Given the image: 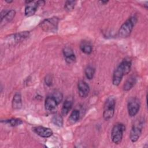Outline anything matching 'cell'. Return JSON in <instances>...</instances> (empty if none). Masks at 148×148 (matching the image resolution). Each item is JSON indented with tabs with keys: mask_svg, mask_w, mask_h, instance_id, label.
<instances>
[{
	"mask_svg": "<svg viewBox=\"0 0 148 148\" xmlns=\"http://www.w3.org/2000/svg\"><path fill=\"white\" fill-rule=\"evenodd\" d=\"M76 1H66L64 3V9L68 12L72 11L76 5Z\"/></svg>",
	"mask_w": 148,
	"mask_h": 148,
	"instance_id": "603a6c76",
	"label": "cell"
},
{
	"mask_svg": "<svg viewBox=\"0 0 148 148\" xmlns=\"http://www.w3.org/2000/svg\"><path fill=\"white\" fill-rule=\"evenodd\" d=\"M136 78L135 76H131L127 79L123 85V90L127 91L130 90L136 84Z\"/></svg>",
	"mask_w": 148,
	"mask_h": 148,
	"instance_id": "e0dca14e",
	"label": "cell"
},
{
	"mask_svg": "<svg viewBox=\"0 0 148 148\" xmlns=\"http://www.w3.org/2000/svg\"><path fill=\"white\" fill-rule=\"evenodd\" d=\"M125 130V127L122 123H119L114 125L111 132V139L114 144L118 145L121 142Z\"/></svg>",
	"mask_w": 148,
	"mask_h": 148,
	"instance_id": "8992f818",
	"label": "cell"
},
{
	"mask_svg": "<svg viewBox=\"0 0 148 148\" xmlns=\"http://www.w3.org/2000/svg\"><path fill=\"white\" fill-rule=\"evenodd\" d=\"M4 123H6L9 124L10 126L16 127L20 125L23 123V121L20 119H16V118H12L8 120H6L4 121Z\"/></svg>",
	"mask_w": 148,
	"mask_h": 148,
	"instance_id": "7402d4cb",
	"label": "cell"
},
{
	"mask_svg": "<svg viewBox=\"0 0 148 148\" xmlns=\"http://www.w3.org/2000/svg\"><path fill=\"white\" fill-rule=\"evenodd\" d=\"M140 108V102L137 98H131L127 103L128 113L130 117H134L138 113Z\"/></svg>",
	"mask_w": 148,
	"mask_h": 148,
	"instance_id": "9c48e42d",
	"label": "cell"
},
{
	"mask_svg": "<svg viewBox=\"0 0 148 148\" xmlns=\"http://www.w3.org/2000/svg\"><path fill=\"white\" fill-rule=\"evenodd\" d=\"M5 1H6L7 3H11V2H13V1H8V0H5Z\"/></svg>",
	"mask_w": 148,
	"mask_h": 148,
	"instance_id": "484cf974",
	"label": "cell"
},
{
	"mask_svg": "<svg viewBox=\"0 0 148 148\" xmlns=\"http://www.w3.org/2000/svg\"><path fill=\"white\" fill-rule=\"evenodd\" d=\"M138 21L136 16H132L128 18L120 27L119 30V35L120 37L125 38L128 37Z\"/></svg>",
	"mask_w": 148,
	"mask_h": 148,
	"instance_id": "3957f363",
	"label": "cell"
},
{
	"mask_svg": "<svg viewBox=\"0 0 148 148\" xmlns=\"http://www.w3.org/2000/svg\"><path fill=\"white\" fill-rule=\"evenodd\" d=\"M80 49L86 54H90L92 51V47L90 42L83 40L80 44Z\"/></svg>",
	"mask_w": 148,
	"mask_h": 148,
	"instance_id": "ac0fdd59",
	"label": "cell"
},
{
	"mask_svg": "<svg viewBox=\"0 0 148 148\" xmlns=\"http://www.w3.org/2000/svg\"><path fill=\"white\" fill-rule=\"evenodd\" d=\"M73 105L72 100L71 99H66L64 102L62 109H61V114L63 116H66L71 110Z\"/></svg>",
	"mask_w": 148,
	"mask_h": 148,
	"instance_id": "2e32d148",
	"label": "cell"
},
{
	"mask_svg": "<svg viewBox=\"0 0 148 148\" xmlns=\"http://www.w3.org/2000/svg\"><path fill=\"white\" fill-rule=\"evenodd\" d=\"M78 94L81 98H86L90 92V87L84 80H80L77 83Z\"/></svg>",
	"mask_w": 148,
	"mask_h": 148,
	"instance_id": "5bb4252c",
	"label": "cell"
},
{
	"mask_svg": "<svg viewBox=\"0 0 148 148\" xmlns=\"http://www.w3.org/2000/svg\"><path fill=\"white\" fill-rule=\"evenodd\" d=\"M1 26L2 27L3 25L6 24L9 22H10L14 17L16 15V11L14 10H3L1 12Z\"/></svg>",
	"mask_w": 148,
	"mask_h": 148,
	"instance_id": "8fae6325",
	"label": "cell"
},
{
	"mask_svg": "<svg viewBox=\"0 0 148 148\" xmlns=\"http://www.w3.org/2000/svg\"><path fill=\"white\" fill-rule=\"evenodd\" d=\"M51 121L55 125L61 127L63 125V119L62 114L58 113L55 114L51 119Z\"/></svg>",
	"mask_w": 148,
	"mask_h": 148,
	"instance_id": "ffe728a7",
	"label": "cell"
},
{
	"mask_svg": "<svg viewBox=\"0 0 148 148\" xmlns=\"http://www.w3.org/2000/svg\"><path fill=\"white\" fill-rule=\"evenodd\" d=\"M95 71V69L93 66H87L84 70V73L86 77L89 80H91L94 77Z\"/></svg>",
	"mask_w": 148,
	"mask_h": 148,
	"instance_id": "44dd1931",
	"label": "cell"
},
{
	"mask_svg": "<svg viewBox=\"0 0 148 148\" xmlns=\"http://www.w3.org/2000/svg\"><path fill=\"white\" fill-rule=\"evenodd\" d=\"M101 2L102 3H103V4H106V3L108 2V1H101Z\"/></svg>",
	"mask_w": 148,
	"mask_h": 148,
	"instance_id": "d4e9b609",
	"label": "cell"
},
{
	"mask_svg": "<svg viewBox=\"0 0 148 148\" xmlns=\"http://www.w3.org/2000/svg\"><path fill=\"white\" fill-rule=\"evenodd\" d=\"M32 130L36 134L42 138H49L53 134V131L50 128L43 126L35 127L33 128Z\"/></svg>",
	"mask_w": 148,
	"mask_h": 148,
	"instance_id": "7c38bea8",
	"label": "cell"
},
{
	"mask_svg": "<svg viewBox=\"0 0 148 148\" xmlns=\"http://www.w3.org/2000/svg\"><path fill=\"white\" fill-rule=\"evenodd\" d=\"M63 99L62 93L58 91H55L51 94L48 95L45 99V108L49 112H54L57 106L61 102Z\"/></svg>",
	"mask_w": 148,
	"mask_h": 148,
	"instance_id": "7a4b0ae2",
	"label": "cell"
},
{
	"mask_svg": "<svg viewBox=\"0 0 148 148\" xmlns=\"http://www.w3.org/2000/svg\"><path fill=\"white\" fill-rule=\"evenodd\" d=\"M59 19L57 17L47 18L43 20L40 24V28L46 32H56L58 29Z\"/></svg>",
	"mask_w": 148,
	"mask_h": 148,
	"instance_id": "5b68a950",
	"label": "cell"
},
{
	"mask_svg": "<svg viewBox=\"0 0 148 148\" xmlns=\"http://www.w3.org/2000/svg\"><path fill=\"white\" fill-rule=\"evenodd\" d=\"M80 118V112L77 109H74L71 113L69 117V121L73 124L79 121Z\"/></svg>",
	"mask_w": 148,
	"mask_h": 148,
	"instance_id": "d6986e66",
	"label": "cell"
},
{
	"mask_svg": "<svg viewBox=\"0 0 148 148\" xmlns=\"http://www.w3.org/2000/svg\"><path fill=\"white\" fill-rule=\"evenodd\" d=\"M143 125L142 121L138 120L132 125L130 135V138L132 142H136L140 138L142 132Z\"/></svg>",
	"mask_w": 148,
	"mask_h": 148,
	"instance_id": "52a82bcc",
	"label": "cell"
},
{
	"mask_svg": "<svg viewBox=\"0 0 148 148\" xmlns=\"http://www.w3.org/2000/svg\"><path fill=\"white\" fill-rule=\"evenodd\" d=\"M45 3L43 1H32L31 3L28 4L24 10V13L26 16H31L35 14L36 13L38 6L44 5Z\"/></svg>",
	"mask_w": 148,
	"mask_h": 148,
	"instance_id": "30bf717a",
	"label": "cell"
},
{
	"mask_svg": "<svg viewBox=\"0 0 148 148\" xmlns=\"http://www.w3.org/2000/svg\"><path fill=\"white\" fill-rule=\"evenodd\" d=\"M62 53L67 64H71L76 61V58L75 54L70 47H65L62 50Z\"/></svg>",
	"mask_w": 148,
	"mask_h": 148,
	"instance_id": "4fadbf2b",
	"label": "cell"
},
{
	"mask_svg": "<svg viewBox=\"0 0 148 148\" xmlns=\"http://www.w3.org/2000/svg\"><path fill=\"white\" fill-rule=\"evenodd\" d=\"M131 61L125 58L123 60L114 71L112 77V83L115 86H118L125 75H127L131 68Z\"/></svg>",
	"mask_w": 148,
	"mask_h": 148,
	"instance_id": "6da1fadb",
	"label": "cell"
},
{
	"mask_svg": "<svg viewBox=\"0 0 148 148\" xmlns=\"http://www.w3.org/2000/svg\"><path fill=\"white\" fill-rule=\"evenodd\" d=\"M116 99L114 97H109L104 104L103 117L105 120L108 121L113 117L115 110Z\"/></svg>",
	"mask_w": 148,
	"mask_h": 148,
	"instance_id": "277c9868",
	"label": "cell"
},
{
	"mask_svg": "<svg viewBox=\"0 0 148 148\" xmlns=\"http://www.w3.org/2000/svg\"><path fill=\"white\" fill-rule=\"evenodd\" d=\"M22 98L20 92H16L13 98L12 102V106L13 109L18 110L22 107Z\"/></svg>",
	"mask_w": 148,
	"mask_h": 148,
	"instance_id": "9a60e30c",
	"label": "cell"
},
{
	"mask_svg": "<svg viewBox=\"0 0 148 148\" xmlns=\"http://www.w3.org/2000/svg\"><path fill=\"white\" fill-rule=\"evenodd\" d=\"M29 36V31H23L12 34L6 38V42L9 45H14L24 40Z\"/></svg>",
	"mask_w": 148,
	"mask_h": 148,
	"instance_id": "ba28073f",
	"label": "cell"
},
{
	"mask_svg": "<svg viewBox=\"0 0 148 148\" xmlns=\"http://www.w3.org/2000/svg\"><path fill=\"white\" fill-rule=\"evenodd\" d=\"M45 84L47 86H51L53 83V77L51 75H47L45 78Z\"/></svg>",
	"mask_w": 148,
	"mask_h": 148,
	"instance_id": "cb8c5ba5",
	"label": "cell"
}]
</instances>
